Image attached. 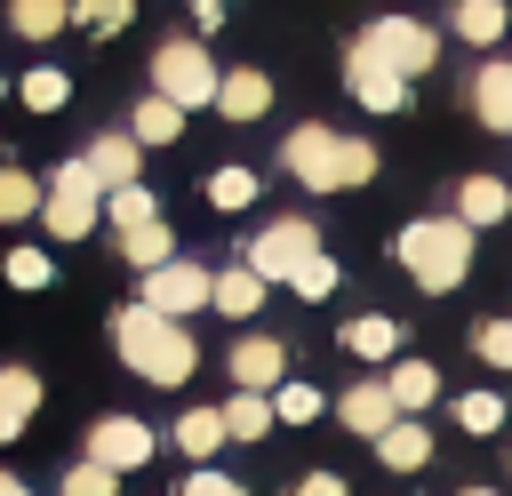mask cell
<instances>
[{"label": "cell", "instance_id": "obj_1", "mask_svg": "<svg viewBox=\"0 0 512 496\" xmlns=\"http://www.w3.org/2000/svg\"><path fill=\"white\" fill-rule=\"evenodd\" d=\"M112 344H120V360H128V368H136L144 384H184V376L200 368V352H192V336H184V320H168V312H152L144 296L112 312Z\"/></svg>", "mask_w": 512, "mask_h": 496}, {"label": "cell", "instance_id": "obj_2", "mask_svg": "<svg viewBox=\"0 0 512 496\" xmlns=\"http://www.w3.org/2000/svg\"><path fill=\"white\" fill-rule=\"evenodd\" d=\"M400 264H408L416 288L448 296V288L472 272V224H464V216H416V224L400 232Z\"/></svg>", "mask_w": 512, "mask_h": 496}, {"label": "cell", "instance_id": "obj_3", "mask_svg": "<svg viewBox=\"0 0 512 496\" xmlns=\"http://www.w3.org/2000/svg\"><path fill=\"white\" fill-rule=\"evenodd\" d=\"M96 208H104V184H96L88 160H64V168L40 184V224H48L56 240H88V232H96Z\"/></svg>", "mask_w": 512, "mask_h": 496}, {"label": "cell", "instance_id": "obj_4", "mask_svg": "<svg viewBox=\"0 0 512 496\" xmlns=\"http://www.w3.org/2000/svg\"><path fill=\"white\" fill-rule=\"evenodd\" d=\"M152 88H160L168 104H216V56H208L200 40H160Z\"/></svg>", "mask_w": 512, "mask_h": 496}, {"label": "cell", "instance_id": "obj_5", "mask_svg": "<svg viewBox=\"0 0 512 496\" xmlns=\"http://www.w3.org/2000/svg\"><path fill=\"white\" fill-rule=\"evenodd\" d=\"M280 168L304 184V192H344V136L336 128H296L288 144H280Z\"/></svg>", "mask_w": 512, "mask_h": 496}, {"label": "cell", "instance_id": "obj_6", "mask_svg": "<svg viewBox=\"0 0 512 496\" xmlns=\"http://www.w3.org/2000/svg\"><path fill=\"white\" fill-rule=\"evenodd\" d=\"M312 248H320V224H312V216H280V224H264V232L248 240V272L272 288V280H288Z\"/></svg>", "mask_w": 512, "mask_h": 496}, {"label": "cell", "instance_id": "obj_7", "mask_svg": "<svg viewBox=\"0 0 512 496\" xmlns=\"http://www.w3.org/2000/svg\"><path fill=\"white\" fill-rule=\"evenodd\" d=\"M360 40H368V48H376L392 72H408V80H416V72H432V56H440V40H432L416 16H376Z\"/></svg>", "mask_w": 512, "mask_h": 496}, {"label": "cell", "instance_id": "obj_8", "mask_svg": "<svg viewBox=\"0 0 512 496\" xmlns=\"http://www.w3.org/2000/svg\"><path fill=\"white\" fill-rule=\"evenodd\" d=\"M144 304H152V312H168V320L200 312V304H208V264H192V256L152 264V272H144Z\"/></svg>", "mask_w": 512, "mask_h": 496}, {"label": "cell", "instance_id": "obj_9", "mask_svg": "<svg viewBox=\"0 0 512 496\" xmlns=\"http://www.w3.org/2000/svg\"><path fill=\"white\" fill-rule=\"evenodd\" d=\"M152 424H136V416H96L88 424V456L104 464V472H136V464H152Z\"/></svg>", "mask_w": 512, "mask_h": 496}, {"label": "cell", "instance_id": "obj_10", "mask_svg": "<svg viewBox=\"0 0 512 496\" xmlns=\"http://www.w3.org/2000/svg\"><path fill=\"white\" fill-rule=\"evenodd\" d=\"M344 80H352V96L368 104V112H400V96H408V72H392L368 40H352V56H344Z\"/></svg>", "mask_w": 512, "mask_h": 496}, {"label": "cell", "instance_id": "obj_11", "mask_svg": "<svg viewBox=\"0 0 512 496\" xmlns=\"http://www.w3.org/2000/svg\"><path fill=\"white\" fill-rule=\"evenodd\" d=\"M288 376V344H272V336H240L232 344V384L240 392H272Z\"/></svg>", "mask_w": 512, "mask_h": 496}, {"label": "cell", "instance_id": "obj_12", "mask_svg": "<svg viewBox=\"0 0 512 496\" xmlns=\"http://www.w3.org/2000/svg\"><path fill=\"white\" fill-rule=\"evenodd\" d=\"M376 456H384V472H424V464H432V432H424V416H392V424L376 432Z\"/></svg>", "mask_w": 512, "mask_h": 496}, {"label": "cell", "instance_id": "obj_13", "mask_svg": "<svg viewBox=\"0 0 512 496\" xmlns=\"http://www.w3.org/2000/svg\"><path fill=\"white\" fill-rule=\"evenodd\" d=\"M456 216H464L472 232H480V224H504V216H512V184H504V176H464V184H456Z\"/></svg>", "mask_w": 512, "mask_h": 496}, {"label": "cell", "instance_id": "obj_14", "mask_svg": "<svg viewBox=\"0 0 512 496\" xmlns=\"http://www.w3.org/2000/svg\"><path fill=\"white\" fill-rule=\"evenodd\" d=\"M40 416V376L32 368H0V448Z\"/></svg>", "mask_w": 512, "mask_h": 496}, {"label": "cell", "instance_id": "obj_15", "mask_svg": "<svg viewBox=\"0 0 512 496\" xmlns=\"http://www.w3.org/2000/svg\"><path fill=\"white\" fill-rule=\"evenodd\" d=\"M264 104H272L264 72H216V112L224 120H264Z\"/></svg>", "mask_w": 512, "mask_h": 496}, {"label": "cell", "instance_id": "obj_16", "mask_svg": "<svg viewBox=\"0 0 512 496\" xmlns=\"http://www.w3.org/2000/svg\"><path fill=\"white\" fill-rule=\"evenodd\" d=\"M336 416H344V432H360V440H376V432H384V424H392L400 408H392V392H384V384H352V392L336 400Z\"/></svg>", "mask_w": 512, "mask_h": 496}, {"label": "cell", "instance_id": "obj_17", "mask_svg": "<svg viewBox=\"0 0 512 496\" xmlns=\"http://www.w3.org/2000/svg\"><path fill=\"white\" fill-rule=\"evenodd\" d=\"M472 112H480V128L512 136V64H480L472 72Z\"/></svg>", "mask_w": 512, "mask_h": 496}, {"label": "cell", "instance_id": "obj_18", "mask_svg": "<svg viewBox=\"0 0 512 496\" xmlns=\"http://www.w3.org/2000/svg\"><path fill=\"white\" fill-rule=\"evenodd\" d=\"M208 304H216V312H232V320H248V312L264 304V280H256L248 264H232V272H208Z\"/></svg>", "mask_w": 512, "mask_h": 496}, {"label": "cell", "instance_id": "obj_19", "mask_svg": "<svg viewBox=\"0 0 512 496\" xmlns=\"http://www.w3.org/2000/svg\"><path fill=\"white\" fill-rule=\"evenodd\" d=\"M352 360H392L400 352V328L384 320V312H360V320H344V336H336Z\"/></svg>", "mask_w": 512, "mask_h": 496}, {"label": "cell", "instance_id": "obj_20", "mask_svg": "<svg viewBox=\"0 0 512 496\" xmlns=\"http://www.w3.org/2000/svg\"><path fill=\"white\" fill-rule=\"evenodd\" d=\"M384 392H392V408H400V416H416V408H432V392H440V376H432V360H392V376H384Z\"/></svg>", "mask_w": 512, "mask_h": 496}, {"label": "cell", "instance_id": "obj_21", "mask_svg": "<svg viewBox=\"0 0 512 496\" xmlns=\"http://www.w3.org/2000/svg\"><path fill=\"white\" fill-rule=\"evenodd\" d=\"M80 160L96 168V184H104V192H112V184H136V136H96Z\"/></svg>", "mask_w": 512, "mask_h": 496}, {"label": "cell", "instance_id": "obj_22", "mask_svg": "<svg viewBox=\"0 0 512 496\" xmlns=\"http://www.w3.org/2000/svg\"><path fill=\"white\" fill-rule=\"evenodd\" d=\"M216 416H224V440H264L272 432V400L264 392H240V384H232V400Z\"/></svg>", "mask_w": 512, "mask_h": 496}, {"label": "cell", "instance_id": "obj_23", "mask_svg": "<svg viewBox=\"0 0 512 496\" xmlns=\"http://www.w3.org/2000/svg\"><path fill=\"white\" fill-rule=\"evenodd\" d=\"M176 128H184V104H168L160 88H152V96L136 104V120H128V136H136V144H176Z\"/></svg>", "mask_w": 512, "mask_h": 496}, {"label": "cell", "instance_id": "obj_24", "mask_svg": "<svg viewBox=\"0 0 512 496\" xmlns=\"http://www.w3.org/2000/svg\"><path fill=\"white\" fill-rule=\"evenodd\" d=\"M120 256H128L136 272H152V264H168V256H176V240H168V224H160V216H144V224H128V232H120Z\"/></svg>", "mask_w": 512, "mask_h": 496}, {"label": "cell", "instance_id": "obj_25", "mask_svg": "<svg viewBox=\"0 0 512 496\" xmlns=\"http://www.w3.org/2000/svg\"><path fill=\"white\" fill-rule=\"evenodd\" d=\"M8 24H16L24 40H56V32L72 24V0H8Z\"/></svg>", "mask_w": 512, "mask_h": 496}, {"label": "cell", "instance_id": "obj_26", "mask_svg": "<svg viewBox=\"0 0 512 496\" xmlns=\"http://www.w3.org/2000/svg\"><path fill=\"white\" fill-rule=\"evenodd\" d=\"M264 400H272V424H312V416L328 408V400H320L312 384H296V376H280V384H272Z\"/></svg>", "mask_w": 512, "mask_h": 496}, {"label": "cell", "instance_id": "obj_27", "mask_svg": "<svg viewBox=\"0 0 512 496\" xmlns=\"http://www.w3.org/2000/svg\"><path fill=\"white\" fill-rule=\"evenodd\" d=\"M176 448H184V456H216V448H224V416H216V408H184V416H176Z\"/></svg>", "mask_w": 512, "mask_h": 496}, {"label": "cell", "instance_id": "obj_28", "mask_svg": "<svg viewBox=\"0 0 512 496\" xmlns=\"http://www.w3.org/2000/svg\"><path fill=\"white\" fill-rule=\"evenodd\" d=\"M472 48H488V40H504V0H456V16H448Z\"/></svg>", "mask_w": 512, "mask_h": 496}, {"label": "cell", "instance_id": "obj_29", "mask_svg": "<svg viewBox=\"0 0 512 496\" xmlns=\"http://www.w3.org/2000/svg\"><path fill=\"white\" fill-rule=\"evenodd\" d=\"M40 208V176H24V168H0V224H24Z\"/></svg>", "mask_w": 512, "mask_h": 496}, {"label": "cell", "instance_id": "obj_30", "mask_svg": "<svg viewBox=\"0 0 512 496\" xmlns=\"http://www.w3.org/2000/svg\"><path fill=\"white\" fill-rule=\"evenodd\" d=\"M104 216H112V224L128 232V224H144V216H160V200H152L144 184H112V192H104Z\"/></svg>", "mask_w": 512, "mask_h": 496}, {"label": "cell", "instance_id": "obj_31", "mask_svg": "<svg viewBox=\"0 0 512 496\" xmlns=\"http://www.w3.org/2000/svg\"><path fill=\"white\" fill-rule=\"evenodd\" d=\"M64 96H72V80H64L56 64H32V72H24V104H32V112H56Z\"/></svg>", "mask_w": 512, "mask_h": 496}, {"label": "cell", "instance_id": "obj_32", "mask_svg": "<svg viewBox=\"0 0 512 496\" xmlns=\"http://www.w3.org/2000/svg\"><path fill=\"white\" fill-rule=\"evenodd\" d=\"M256 200V168H216L208 176V208H248Z\"/></svg>", "mask_w": 512, "mask_h": 496}, {"label": "cell", "instance_id": "obj_33", "mask_svg": "<svg viewBox=\"0 0 512 496\" xmlns=\"http://www.w3.org/2000/svg\"><path fill=\"white\" fill-rule=\"evenodd\" d=\"M288 288H296V296H328V288H336V256H328V248H312V256L288 272Z\"/></svg>", "mask_w": 512, "mask_h": 496}, {"label": "cell", "instance_id": "obj_34", "mask_svg": "<svg viewBox=\"0 0 512 496\" xmlns=\"http://www.w3.org/2000/svg\"><path fill=\"white\" fill-rule=\"evenodd\" d=\"M456 424L480 440V432H496V424H504V400H496V392H464V400H456Z\"/></svg>", "mask_w": 512, "mask_h": 496}, {"label": "cell", "instance_id": "obj_35", "mask_svg": "<svg viewBox=\"0 0 512 496\" xmlns=\"http://www.w3.org/2000/svg\"><path fill=\"white\" fill-rule=\"evenodd\" d=\"M64 496H120V472H104V464L88 456V464L64 472Z\"/></svg>", "mask_w": 512, "mask_h": 496}, {"label": "cell", "instance_id": "obj_36", "mask_svg": "<svg viewBox=\"0 0 512 496\" xmlns=\"http://www.w3.org/2000/svg\"><path fill=\"white\" fill-rule=\"evenodd\" d=\"M472 352H480L488 368H512V320H480V328H472Z\"/></svg>", "mask_w": 512, "mask_h": 496}, {"label": "cell", "instance_id": "obj_37", "mask_svg": "<svg viewBox=\"0 0 512 496\" xmlns=\"http://www.w3.org/2000/svg\"><path fill=\"white\" fill-rule=\"evenodd\" d=\"M8 280H16V288H48V280H56V264H48L40 248H8Z\"/></svg>", "mask_w": 512, "mask_h": 496}, {"label": "cell", "instance_id": "obj_38", "mask_svg": "<svg viewBox=\"0 0 512 496\" xmlns=\"http://www.w3.org/2000/svg\"><path fill=\"white\" fill-rule=\"evenodd\" d=\"M72 16L88 32H112V24H128V0H72Z\"/></svg>", "mask_w": 512, "mask_h": 496}, {"label": "cell", "instance_id": "obj_39", "mask_svg": "<svg viewBox=\"0 0 512 496\" xmlns=\"http://www.w3.org/2000/svg\"><path fill=\"white\" fill-rule=\"evenodd\" d=\"M368 176H376V144L344 136V184H368Z\"/></svg>", "mask_w": 512, "mask_h": 496}, {"label": "cell", "instance_id": "obj_40", "mask_svg": "<svg viewBox=\"0 0 512 496\" xmlns=\"http://www.w3.org/2000/svg\"><path fill=\"white\" fill-rule=\"evenodd\" d=\"M184 496H248L232 472H184Z\"/></svg>", "mask_w": 512, "mask_h": 496}, {"label": "cell", "instance_id": "obj_41", "mask_svg": "<svg viewBox=\"0 0 512 496\" xmlns=\"http://www.w3.org/2000/svg\"><path fill=\"white\" fill-rule=\"evenodd\" d=\"M296 496H344V480H336V472H304V480H296Z\"/></svg>", "mask_w": 512, "mask_h": 496}, {"label": "cell", "instance_id": "obj_42", "mask_svg": "<svg viewBox=\"0 0 512 496\" xmlns=\"http://www.w3.org/2000/svg\"><path fill=\"white\" fill-rule=\"evenodd\" d=\"M0 496H32V488H24V480H16V472H0Z\"/></svg>", "mask_w": 512, "mask_h": 496}, {"label": "cell", "instance_id": "obj_43", "mask_svg": "<svg viewBox=\"0 0 512 496\" xmlns=\"http://www.w3.org/2000/svg\"><path fill=\"white\" fill-rule=\"evenodd\" d=\"M464 496H496V488H464Z\"/></svg>", "mask_w": 512, "mask_h": 496}, {"label": "cell", "instance_id": "obj_44", "mask_svg": "<svg viewBox=\"0 0 512 496\" xmlns=\"http://www.w3.org/2000/svg\"><path fill=\"white\" fill-rule=\"evenodd\" d=\"M192 8H200V0H192Z\"/></svg>", "mask_w": 512, "mask_h": 496}]
</instances>
